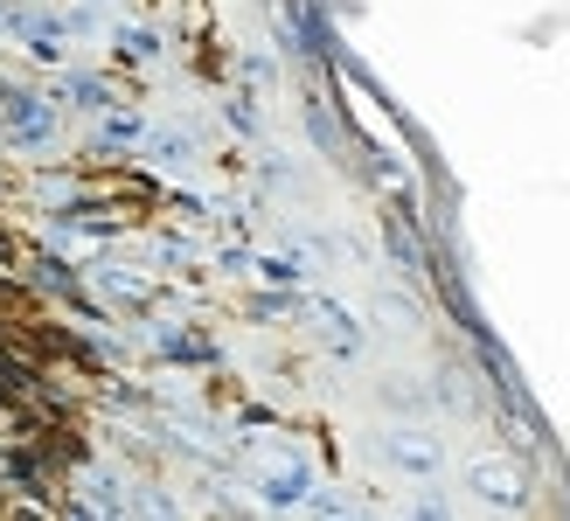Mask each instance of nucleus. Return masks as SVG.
I'll return each instance as SVG.
<instances>
[{
  "mask_svg": "<svg viewBox=\"0 0 570 521\" xmlns=\"http://www.w3.org/2000/svg\"><path fill=\"white\" fill-rule=\"evenodd\" d=\"M8 111H14V139H49L56 132L49 105H36V98H8Z\"/></svg>",
  "mask_w": 570,
  "mask_h": 521,
  "instance_id": "obj_2",
  "label": "nucleus"
},
{
  "mask_svg": "<svg viewBox=\"0 0 570 521\" xmlns=\"http://www.w3.org/2000/svg\"><path fill=\"white\" fill-rule=\"evenodd\" d=\"M480 494H501V501H515V480H508L501 466H480Z\"/></svg>",
  "mask_w": 570,
  "mask_h": 521,
  "instance_id": "obj_3",
  "label": "nucleus"
},
{
  "mask_svg": "<svg viewBox=\"0 0 570 521\" xmlns=\"http://www.w3.org/2000/svg\"><path fill=\"white\" fill-rule=\"evenodd\" d=\"M383 459H390L396 473H439V445L417 439V431H390V439H383Z\"/></svg>",
  "mask_w": 570,
  "mask_h": 521,
  "instance_id": "obj_1",
  "label": "nucleus"
}]
</instances>
